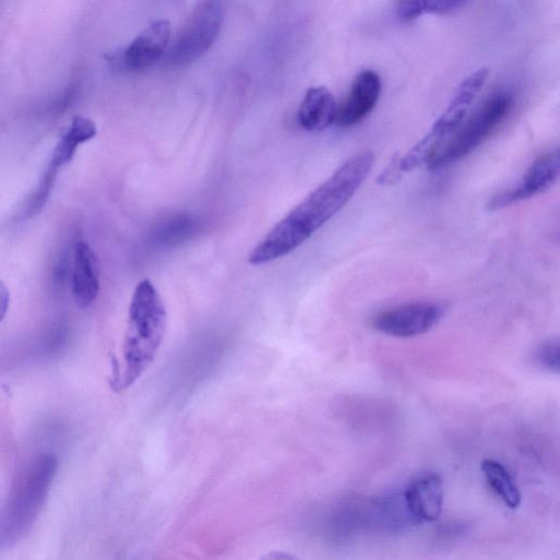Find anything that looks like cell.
<instances>
[{"label": "cell", "mask_w": 560, "mask_h": 560, "mask_svg": "<svg viewBox=\"0 0 560 560\" xmlns=\"http://www.w3.org/2000/svg\"><path fill=\"white\" fill-rule=\"evenodd\" d=\"M559 175L560 157L559 151L556 150L536 159L517 186L492 196L487 203V208L491 212L499 211L538 196L557 183Z\"/></svg>", "instance_id": "cell-9"}, {"label": "cell", "mask_w": 560, "mask_h": 560, "mask_svg": "<svg viewBox=\"0 0 560 560\" xmlns=\"http://www.w3.org/2000/svg\"><path fill=\"white\" fill-rule=\"evenodd\" d=\"M381 93L380 76L373 71L361 72L355 79L346 100L337 109L335 124L347 129L362 122L378 105Z\"/></svg>", "instance_id": "cell-10"}, {"label": "cell", "mask_w": 560, "mask_h": 560, "mask_svg": "<svg viewBox=\"0 0 560 560\" xmlns=\"http://www.w3.org/2000/svg\"><path fill=\"white\" fill-rule=\"evenodd\" d=\"M484 477L491 489L511 509L521 503V493L508 469L498 461L485 460L480 465Z\"/></svg>", "instance_id": "cell-16"}, {"label": "cell", "mask_w": 560, "mask_h": 560, "mask_svg": "<svg viewBox=\"0 0 560 560\" xmlns=\"http://www.w3.org/2000/svg\"><path fill=\"white\" fill-rule=\"evenodd\" d=\"M225 9L226 0H199L167 53L168 63L187 67L207 53L222 33Z\"/></svg>", "instance_id": "cell-6"}, {"label": "cell", "mask_w": 560, "mask_h": 560, "mask_svg": "<svg viewBox=\"0 0 560 560\" xmlns=\"http://www.w3.org/2000/svg\"><path fill=\"white\" fill-rule=\"evenodd\" d=\"M96 136L97 127L94 121L85 117H76L73 120L70 129L55 148L38 187L23 206L22 218L24 221L37 216L46 207L61 171L73 162L79 148Z\"/></svg>", "instance_id": "cell-7"}, {"label": "cell", "mask_w": 560, "mask_h": 560, "mask_svg": "<svg viewBox=\"0 0 560 560\" xmlns=\"http://www.w3.org/2000/svg\"><path fill=\"white\" fill-rule=\"evenodd\" d=\"M11 307V291L8 287V285L0 279V322H2Z\"/></svg>", "instance_id": "cell-18"}, {"label": "cell", "mask_w": 560, "mask_h": 560, "mask_svg": "<svg viewBox=\"0 0 560 560\" xmlns=\"http://www.w3.org/2000/svg\"><path fill=\"white\" fill-rule=\"evenodd\" d=\"M445 309L436 302H410L377 314L371 325L378 332L398 338L426 334L443 318Z\"/></svg>", "instance_id": "cell-8"}, {"label": "cell", "mask_w": 560, "mask_h": 560, "mask_svg": "<svg viewBox=\"0 0 560 560\" xmlns=\"http://www.w3.org/2000/svg\"><path fill=\"white\" fill-rule=\"evenodd\" d=\"M337 104L333 94L325 87H313L306 94L299 111L298 121L308 132H323L335 124Z\"/></svg>", "instance_id": "cell-14"}, {"label": "cell", "mask_w": 560, "mask_h": 560, "mask_svg": "<svg viewBox=\"0 0 560 560\" xmlns=\"http://www.w3.org/2000/svg\"><path fill=\"white\" fill-rule=\"evenodd\" d=\"M170 24L159 21L145 29L120 56V65L130 72L152 68L166 53L170 43Z\"/></svg>", "instance_id": "cell-11"}, {"label": "cell", "mask_w": 560, "mask_h": 560, "mask_svg": "<svg viewBox=\"0 0 560 560\" xmlns=\"http://www.w3.org/2000/svg\"><path fill=\"white\" fill-rule=\"evenodd\" d=\"M470 0H397L395 11L403 22H413L425 15H448L465 8Z\"/></svg>", "instance_id": "cell-15"}, {"label": "cell", "mask_w": 560, "mask_h": 560, "mask_svg": "<svg viewBox=\"0 0 560 560\" xmlns=\"http://www.w3.org/2000/svg\"><path fill=\"white\" fill-rule=\"evenodd\" d=\"M374 154H357L290 211L253 249L249 263L263 265L282 259L310 239L357 193L374 166Z\"/></svg>", "instance_id": "cell-1"}, {"label": "cell", "mask_w": 560, "mask_h": 560, "mask_svg": "<svg viewBox=\"0 0 560 560\" xmlns=\"http://www.w3.org/2000/svg\"><path fill=\"white\" fill-rule=\"evenodd\" d=\"M488 69H480L466 78L456 88L443 114L430 131L401 159L393 165L400 178L422 165H427L442 144L462 126L470 106L489 78Z\"/></svg>", "instance_id": "cell-4"}, {"label": "cell", "mask_w": 560, "mask_h": 560, "mask_svg": "<svg viewBox=\"0 0 560 560\" xmlns=\"http://www.w3.org/2000/svg\"><path fill=\"white\" fill-rule=\"evenodd\" d=\"M559 341L550 338L544 342L534 353L535 365L551 374L559 373Z\"/></svg>", "instance_id": "cell-17"}, {"label": "cell", "mask_w": 560, "mask_h": 560, "mask_svg": "<svg viewBox=\"0 0 560 560\" xmlns=\"http://www.w3.org/2000/svg\"><path fill=\"white\" fill-rule=\"evenodd\" d=\"M514 97L510 92L491 95L466 124L427 164L431 171L448 167L474 152L510 115Z\"/></svg>", "instance_id": "cell-5"}, {"label": "cell", "mask_w": 560, "mask_h": 560, "mask_svg": "<svg viewBox=\"0 0 560 560\" xmlns=\"http://www.w3.org/2000/svg\"><path fill=\"white\" fill-rule=\"evenodd\" d=\"M167 309L150 279L135 288L123 343L124 366L116 368L110 385L120 393L131 388L154 362L166 335Z\"/></svg>", "instance_id": "cell-2"}, {"label": "cell", "mask_w": 560, "mask_h": 560, "mask_svg": "<svg viewBox=\"0 0 560 560\" xmlns=\"http://www.w3.org/2000/svg\"><path fill=\"white\" fill-rule=\"evenodd\" d=\"M72 290L81 308L91 307L100 291L97 257L84 240H78L74 245Z\"/></svg>", "instance_id": "cell-13"}, {"label": "cell", "mask_w": 560, "mask_h": 560, "mask_svg": "<svg viewBox=\"0 0 560 560\" xmlns=\"http://www.w3.org/2000/svg\"><path fill=\"white\" fill-rule=\"evenodd\" d=\"M58 468L57 456L43 453L19 474L7 502L0 508V550L16 545L34 528Z\"/></svg>", "instance_id": "cell-3"}, {"label": "cell", "mask_w": 560, "mask_h": 560, "mask_svg": "<svg viewBox=\"0 0 560 560\" xmlns=\"http://www.w3.org/2000/svg\"><path fill=\"white\" fill-rule=\"evenodd\" d=\"M403 498L416 522H434L443 510V481L437 474L418 476L409 482Z\"/></svg>", "instance_id": "cell-12"}]
</instances>
